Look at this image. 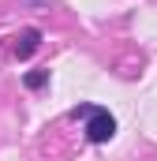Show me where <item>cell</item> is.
I'll use <instances>...</instances> for the list:
<instances>
[{
	"instance_id": "3",
	"label": "cell",
	"mask_w": 157,
	"mask_h": 161,
	"mask_svg": "<svg viewBox=\"0 0 157 161\" xmlns=\"http://www.w3.org/2000/svg\"><path fill=\"white\" fill-rule=\"evenodd\" d=\"M23 86H26V90H41V86H49V71H45V68L26 71V75H23Z\"/></svg>"
},
{
	"instance_id": "1",
	"label": "cell",
	"mask_w": 157,
	"mask_h": 161,
	"mask_svg": "<svg viewBox=\"0 0 157 161\" xmlns=\"http://www.w3.org/2000/svg\"><path fill=\"white\" fill-rule=\"evenodd\" d=\"M112 135H116V116H112L109 109H101V105H97V109L90 113V120H86V139L101 146V142H109Z\"/></svg>"
},
{
	"instance_id": "4",
	"label": "cell",
	"mask_w": 157,
	"mask_h": 161,
	"mask_svg": "<svg viewBox=\"0 0 157 161\" xmlns=\"http://www.w3.org/2000/svg\"><path fill=\"white\" fill-rule=\"evenodd\" d=\"M94 109H97V105L82 101V105H75V109H71V116H75V120H90V113H94Z\"/></svg>"
},
{
	"instance_id": "2",
	"label": "cell",
	"mask_w": 157,
	"mask_h": 161,
	"mask_svg": "<svg viewBox=\"0 0 157 161\" xmlns=\"http://www.w3.org/2000/svg\"><path fill=\"white\" fill-rule=\"evenodd\" d=\"M41 45V30H23L19 38H15V56L19 60H26V56H34Z\"/></svg>"
}]
</instances>
